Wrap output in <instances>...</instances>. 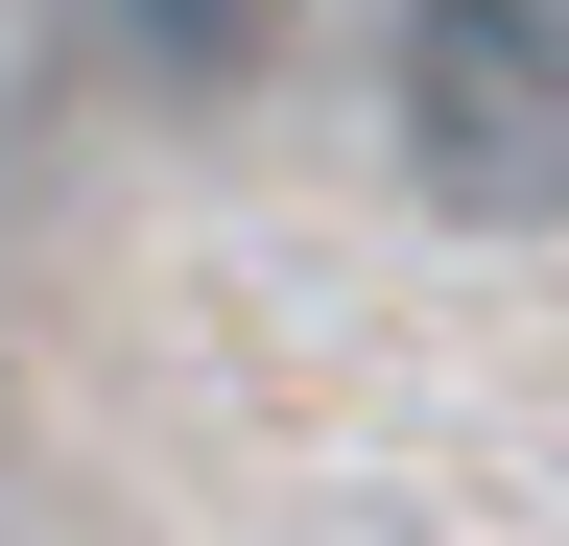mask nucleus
<instances>
[{"mask_svg": "<svg viewBox=\"0 0 569 546\" xmlns=\"http://www.w3.org/2000/svg\"><path fill=\"white\" fill-rule=\"evenodd\" d=\"M380 119H403V167L451 190L475 238L569 215V0H403Z\"/></svg>", "mask_w": 569, "mask_h": 546, "instance_id": "f257e3e1", "label": "nucleus"}, {"mask_svg": "<svg viewBox=\"0 0 569 546\" xmlns=\"http://www.w3.org/2000/svg\"><path fill=\"white\" fill-rule=\"evenodd\" d=\"M119 24H142V72H261L284 0H119Z\"/></svg>", "mask_w": 569, "mask_h": 546, "instance_id": "f03ea898", "label": "nucleus"}]
</instances>
